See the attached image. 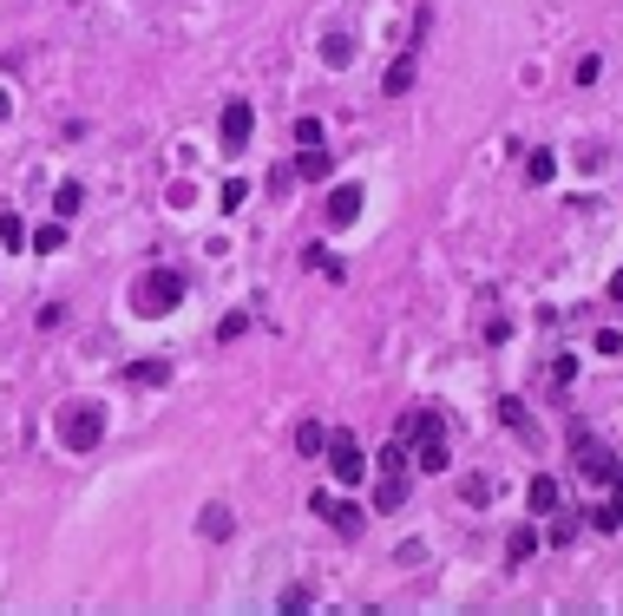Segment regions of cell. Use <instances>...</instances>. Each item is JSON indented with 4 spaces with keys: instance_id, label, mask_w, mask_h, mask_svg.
<instances>
[{
    "instance_id": "277c9868",
    "label": "cell",
    "mask_w": 623,
    "mask_h": 616,
    "mask_svg": "<svg viewBox=\"0 0 623 616\" xmlns=\"http://www.w3.org/2000/svg\"><path fill=\"white\" fill-rule=\"evenodd\" d=\"M322 453H328V472L342 479V486H367V459H361V440H355L348 426H335V433H328V446H322Z\"/></svg>"
},
{
    "instance_id": "7a4b0ae2",
    "label": "cell",
    "mask_w": 623,
    "mask_h": 616,
    "mask_svg": "<svg viewBox=\"0 0 623 616\" xmlns=\"http://www.w3.org/2000/svg\"><path fill=\"white\" fill-rule=\"evenodd\" d=\"M571 453H578V472L591 479V486H623V465H617V453H611V446H597L584 426H571Z\"/></svg>"
},
{
    "instance_id": "4fadbf2b",
    "label": "cell",
    "mask_w": 623,
    "mask_h": 616,
    "mask_svg": "<svg viewBox=\"0 0 623 616\" xmlns=\"http://www.w3.org/2000/svg\"><path fill=\"white\" fill-rule=\"evenodd\" d=\"M407 453H414L420 472H446V433H440V440H414Z\"/></svg>"
},
{
    "instance_id": "cb8c5ba5",
    "label": "cell",
    "mask_w": 623,
    "mask_h": 616,
    "mask_svg": "<svg viewBox=\"0 0 623 616\" xmlns=\"http://www.w3.org/2000/svg\"><path fill=\"white\" fill-rule=\"evenodd\" d=\"M460 498H466V505H485V498H493V479H485V472L460 479Z\"/></svg>"
},
{
    "instance_id": "1f68e13d",
    "label": "cell",
    "mask_w": 623,
    "mask_h": 616,
    "mask_svg": "<svg viewBox=\"0 0 623 616\" xmlns=\"http://www.w3.org/2000/svg\"><path fill=\"white\" fill-rule=\"evenodd\" d=\"M611 295H617V302H623V269H617V276H611Z\"/></svg>"
},
{
    "instance_id": "f546056e",
    "label": "cell",
    "mask_w": 623,
    "mask_h": 616,
    "mask_svg": "<svg viewBox=\"0 0 623 616\" xmlns=\"http://www.w3.org/2000/svg\"><path fill=\"white\" fill-rule=\"evenodd\" d=\"M243 197H249V184H243V177H230V184H224V210H237Z\"/></svg>"
},
{
    "instance_id": "4dcf8cb0",
    "label": "cell",
    "mask_w": 623,
    "mask_h": 616,
    "mask_svg": "<svg viewBox=\"0 0 623 616\" xmlns=\"http://www.w3.org/2000/svg\"><path fill=\"white\" fill-rule=\"evenodd\" d=\"M59 322H66V302H46V308H40V328H46V335H53Z\"/></svg>"
},
{
    "instance_id": "4316f807",
    "label": "cell",
    "mask_w": 623,
    "mask_h": 616,
    "mask_svg": "<svg viewBox=\"0 0 623 616\" xmlns=\"http://www.w3.org/2000/svg\"><path fill=\"white\" fill-rule=\"evenodd\" d=\"M571 374H578V361H571V355H564V361H551V387H558V394L571 387Z\"/></svg>"
},
{
    "instance_id": "d6a6232c",
    "label": "cell",
    "mask_w": 623,
    "mask_h": 616,
    "mask_svg": "<svg viewBox=\"0 0 623 616\" xmlns=\"http://www.w3.org/2000/svg\"><path fill=\"white\" fill-rule=\"evenodd\" d=\"M7 112H13V105H7V92H0V119H7Z\"/></svg>"
},
{
    "instance_id": "9c48e42d",
    "label": "cell",
    "mask_w": 623,
    "mask_h": 616,
    "mask_svg": "<svg viewBox=\"0 0 623 616\" xmlns=\"http://www.w3.org/2000/svg\"><path fill=\"white\" fill-rule=\"evenodd\" d=\"M440 413H433V407H407V413H400V446H414V440H440Z\"/></svg>"
},
{
    "instance_id": "d6986e66",
    "label": "cell",
    "mask_w": 623,
    "mask_h": 616,
    "mask_svg": "<svg viewBox=\"0 0 623 616\" xmlns=\"http://www.w3.org/2000/svg\"><path fill=\"white\" fill-rule=\"evenodd\" d=\"M532 551H538V531H525V525H518L512 538H505V558H512V564H525Z\"/></svg>"
},
{
    "instance_id": "d4e9b609",
    "label": "cell",
    "mask_w": 623,
    "mask_h": 616,
    "mask_svg": "<svg viewBox=\"0 0 623 616\" xmlns=\"http://www.w3.org/2000/svg\"><path fill=\"white\" fill-rule=\"evenodd\" d=\"M0 249H27V223L20 216H0Z\"/></svg>"
},
{
    "instance_id": "ac0fdd59",
    "label": "cell",
    "mask_w": 623,
    "mask_h": 616,
    "mask_svg": "<svg viewBox=\"0 0 623 616\" xmlns=\"http://www.w3.org/2000/svg\"><path fill=\"white\" fill-rule=\"evenodd\" d=\"M302 262H309V269H322L328 282H342V276H348V269H342V262H335V256H328V249H322V243H309V249H302Z\"/></svg>"
},
{
    "instance_id": "7c38bea8",
    "label": "cell",
    "mask_w": 623,
    "mask_h": 616,
    "mask_svg": "<svg viewBox=\"0 0 623 616\" xmlns=\"http://www.w3.org/2000/svg\"><path fill=\"white\" fill-rule=\"evenodd\" d=\"M414 73H420V66H414V53H400L394 66H387V79H381V92H387V98H407V92H414Z\"/></svg>"
},
{
    "instance_id": "9a60e30c",
    "label": "cell",
    "mask_w": 623,
    "mask_h": 616,
    "mask_svg": "<svg viewBox=\"0 0 623 616\" xmlns=\"http://www.w3.org/2000/svg\"><path fill=\"white\" fill-rule=\"evenodd\" d=\"M125 380H138V387H164V380H171V361H131Z\"/></svg>"
},
{
    "instance_id": "5b68a950",
    "label": "cell",
    "mask_w": 623,
    "mask_h": 616,
    "mask_svg": "<svg viewBox=\"0 0 623 616\" xmlns=\"http://www.w3.org/2000/svg\"><path fill=\"white\" fill-rule=\"evenodd\" d=\"M177 295H184V276H177V269H151V276L138 282V308H145V315L177 308Z\"/></svg>"
},
{
    "instance_id": "603a6c76",
    "label": "cell",
    "mask_w": 623,
    "mask_h": 616,
    "mask_svg": "<svg viewBox=\"0 0 623 616\" xmlns=\"http://www.w3.org/2000/svg\"><path fill=\"white\" fill-rule=\"evenodd\" d=\"M551 171H558V158H551V152H532L525 158V177H532V184H551Z\"/></svg>"
},
{
    "instance_id": "e0dca14e",
    "label": "cell",
    "mask_w": 623,
    "mask_h": 616,
    "mask_svg": "<svg viewBox=\"0 0 623 616\" xmlns=\"http://www.w3.org/2000/svg\"><path fill=\"white\" fill-rule=\"evenodd\" d=\"M322 446H328V426H315V420H302V426H296V453H302V459H315Z\"/></svg>"
},
{
    "instance_id": "8992f818",
    "label": "cell",
    "mask_w": 623,
    "mask_h": 616,
    "mask_svg": "<svg viewBox=\"0 0 623 616\" xmlns=\"http://www.w3.org/2000/svg\"><path fill=\"white\" fill-rule=\"evenodd\" d=\"M309 511H315V519H328L335 531H342V538H361V525H367V511H361V505H342L335 492H315V498H309Z\"/></svg>"
},
{
    "instance_id": "484cf974",
    "label": "cell",
    "mask_w": 623,
    "mask_h": 616,
    "mask_svg": "<svg viewBox=\"0 0 623 616\" xmlns=\"http://www.w3.org/2000/svg\"><path fill=\"white\" fill-rule=\"evenodd\" d=\"M591 525H597V531H623V498H611V505H603Z\"/></svg>"
},
{
    "instance_id": "83f0119b",
    "label": "cell",
    "mask_w": 623,
    "mask_h": 616,
    "mask_svg": "<svg viewBox=\"0 0 623 616\" xmlns=\"http://www.w3.org/2000/svg\"><path fill=\"white\" fill-rule=\"evenodd\" d=\"M296 144H322V125H315V119H296Z\"/></svg>"
},
{
    "instance_id": "8fae6325",
    "label": "cell",
    "mask_w": 623,
    "mask_h": 616,
    "mask_svg": "<svg viewBox=\"0 0 623 616\" xmlns=\"http://www.w3.org/2000/svg\"><path fill=\"white\" fill-rule=\"evenodd\" d=\"M197 531H204L210 544H224V538H237V519H230V505H204L197 511Z\"/></svg>"
},
{
    "instance_id": "52a82bcc",
    "label": "cell",
    "mask_w": 623,
    "mask_h": 616,
    "mask_svg": "<svg viewBox=\"0 0 623 616\" xmlns=\"http://www.w3.org/2000/svg\"><path fill=\"white\" fill-rule=\"evenodd\" d=\"M361 204H367V191H361V184H335V191H328V210H322V216H328V230H348V223L361 216Z\"/></svg>"
},
{
    "instance_id": "ba28073f",
    "label": "cell",
    "mask_w": 623,
    "mask_h": 616,
    "mask_svg": "<svg viewBox=\"0 0 623 616\" xmlns=\"http://www.w3.org/2000/svg\"><path fill=\"white\" fill-rule=\"evenodd\" d=\"M249 131H256V112H249L243 98H230V105H224V152H230V158L249 144Z\"/></svg>"
},
{
    "instance_id": "44dd1931",
    "label": "cell",
    "mask_w": 623,
    "mask_h": 616,
    "mask_svg": "<svg viewBox=\"0 0 623 616\" xmlns=\"http://www.w3.org/2000/svg\"><path fill=\"white\" fill-rule=\"evenodd\" d=\"M79 204H86V191H79V184H59L53 191V216H79Z\"/></svg>"
},
{
    "instance_id": "3957f363",
    "label": "cell",
    "mask_w": 623,
    "mask_h": 616,
    "mask_svg": "<svg viewBox=\"0 0 623 616\" xmlns=\"http://www.w3.org/2000/svg\"><path fill=\"white\" fill-rule=\"evenodd\" d=\"M407 446H381V486H375V511H400V505H407Z\"/></svg>"
},
{
    "instance_id": "6da1fadb",
    "label": "cell",
    "mask_w": 623,
    "mask_h": 616,
    "mask_svg": "<svg viewBox=\"0 0 623 616\" xmlns=\"http://www.w3.org/2000/svg\"><path fill=\"white\" fill-rule=\"evenodd\" d=\"M59 446H66V453H99V440H106V407H66L59 413Z\"/></svg>"
},
{
    "instance_id": "f1b7e54d",
    "label": "cell",
    "mask_w": 623,
    "mask_h": 616,
    "mask_svg": "<svg viewBox=\"0 0 623 616\" xmlns=\"http://www.w3.org/2000/svg\"><path fill=\"white\" fill-rule=\"evenodd\" d=\"M597 355H623V335H617V328H597Z\"/></svg>"
},
{
    "instance_id": "2e32d148",
    "label": "cell",
    "mask_w": 623,
    "mask_h": 616,
    "mask_svg": "<svg viewBox=\"0 0 623 616\" xmlns=\"http://www.w3.org/2000/svg\"><path fill=\"white\" fill-rule=\"evenodd\" d=\"M322 66H335V73L355 66V40H348V33H328V40H322Z\"/></svg>"
},
{
    "instance_id": "30bf717a",
    "label": "cell",
    "mask_w": 623,
    "mask_h": 616,
    "mask_svg": "<svg viewBox=\"0 0 623 616\" xmlns=\"http://www.w3.org/2000/svg\"><path fill=\"white\" fill-rule=\"evenodd\" d=\"M328 171H335V158L322 152V144H302V152H296V177H302V184H322Z\"/></svg>"
},
{
    "instance_id": "7402d4cb",
    "label": "cell",
    "mask_w": 623,
    "mask_h": 616,
    "mask_svg": "<svg viewBox=\"0 0 623 616\" xmlns=\"http://www.w3.org/2000/svg\"><path fill=\"white\" fill-rule=\"evenodd\" d=\"M532 511H558V479H532Z\"/></svg>"
},
{
    "instance_id": "5bb4252c",
    "label": "cell",
    "mask_w": 623,
    "mask_h": 616,
    "mask_svg": "<svg viewBox=\"0 0 623 616\" xmlns=\"http://www.w3.org/2000/svg\"><path fill=\"white\" fill-rule=\"evenodd\" d=\"M499 420L518 433V440H538V426H532V413H525V401H512V394H505L499 401Z\"/></svg>"
},
{
    "instance_id": "ffe728a7",
    "label": "cell",
    "mask_w": 623,
    "mask_h": 616,
    "mask_svg": "<svg viewBox=\"0 0 623 616\" xmlns=\"http://www.w3.org/2000/svg\"><path fill=\"white\" fill-rule=\"evenodd\" d=\"M33 249H40V256H59V249H66V223H46V230H33Z\"/></svg>"
}]
</instances>
